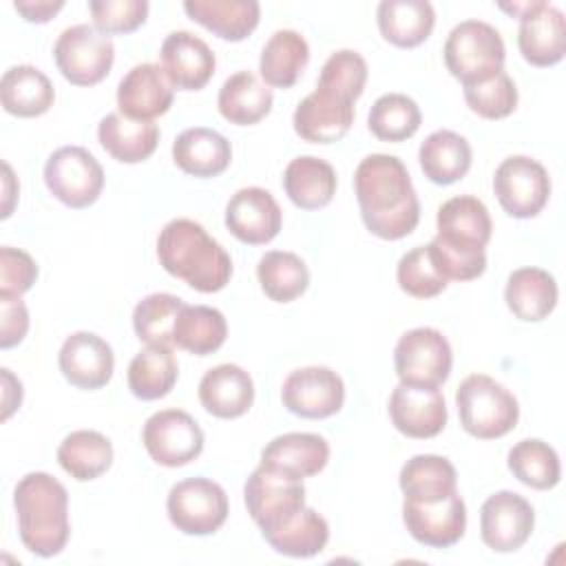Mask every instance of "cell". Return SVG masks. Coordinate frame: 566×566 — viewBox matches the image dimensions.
<instances>
[{
    "label": "cell",
    "instance_id": "1",
    "mask_svg": "<svg viewBox=\"0 0 566 566\" xmlns=\"http://www.w3.org/2000/svg\"><path fill=\"white\" fill-rule=\"evenodd\" d=\"M354 190L365 228L398 241L411 234L420 221V201L405 164L385 153L367 155L354 172Z\"/></svg>",
    "mask_w": 566,
    "mask_h": 566
},
{
    "label": "cell",
    "instance_id": "2",
    "mask_svg": "<svg viewBox=\"0 0 566 566\" xmlns=\"http://www.w3.org/2000/svg\"><path fill=\"white\" fill-rule=\"evenodd\" d=\"M438 234L424 245L436 270L447 281H471L486 270L491 214L473 195H458L438 208Z\"/></svg>",
    "mask_w": 566,
    "mask_h": 566
},
{
    "label": "cell",
    "instance_id": "3",
    "mask_svg": "<svg viewBox=\"0 0 566 566\" xmlns=\"http://www.w3.org/2000/svg\"><path fill=\"white\" fill-rule=\"evenodd\" d=\"M157 259L168 274L203 294L223 290L232 276L230 254L192 219H172L164 226Z\"/></svg>",
    "mask_w": 566,
    "mask_h": 566
},
{
    "label": "cell",
    "instance_id": "4",
    "mask_svg": "<svg viewBox=\"0 0 566 566\" xmlns=\"http://www.w3.org/2000/svg\"><path fill=\"white\" fill-rule=\"evenodd\" d=\"M18 533L38 557L62 553L69 542V493L60 480L44 471L20 478L13 489Z\"/></svg>",
    "mask_w": 566,
    "mask_h": 566
},
{
    "label": "cell",
    "instance_id": "5",
    "mask_svg": "<svg viewBox=\"0 0 566 566\" xmlns=\"http://www.w3.org/2000/svg\"><path fill=\"white\" fill-rule=\"evenodd\" d=\"M455 405L462 429L480 440L506 436L520 418L515 396L486 374L467 376L455 391Z\"/></svg>",
    "mask_w": 566,
    "mask_h": 566
},
{
    "label": "cell",
    "instance_id": "6",
    "mask_svg": "<svg viewBox=\"0 0 566 566\" xmlns=\"http://www.w3.org/2000/svg\"><path fill=\"white\" fill-rule=\"evenodd\" d=\"M442 55L447 71L462 86H473L504 71L506 49L495 27L482 20H464L447 35Z\"/></svg>",
    "mask_w": 566,
    "mask_h": 566
},
{
    "label": "cell",
    "instance_id": "7",
    "mask_svg": "<svg viewBox=\"0 0 566 566\" xmlns=\"http://www.w3.org/2000/svg\"><path fill=\"white\" fill-rule=\"evenodd\" d=\"M53 57L64 80L75 86H93L111 73L115 46L111 35L99 29L91 24H73L57 35Z\"/></svg>",
    "mask_w": 566,
    "mask_h": 566
},
{
    "label": "cell",
    "instance_id": "8",
    "mask_svg": "<svg viewBox=\"0 0 566 566\" xmlns=\"http://www.w3.org/2000/svg\"><path fill=\"white\" fill-rule=\"evenodd\" d=\"M243 500L261 535H268L287 524L305 506V486L303 480L259 464L245 480Z\"/></svg>",
    "mask_w": 566,
    "mask_h": 566
},
{
    "label": "cell",
    "instance_id": "9",
    "mask_svg": "<svg viewBox=\"0 0 566 566\" xmlns=\"http://www.w3.org/2000/svg\"><path fill=\"white\" fill-rule=\"evenodd\" d=\"M166 511L172 526L186 535H212L228 520V495L208 478H188L168 491Z\"/></svg>",
    "mask_w": 566,
    "mask_h": 566
},
{
    "label": "cell",
    "instance_id": "10",
    "mask_svg": "<svg viewBox=\"0 0 566 566\" xmlns=\"http://www.w3.org/2000/svg\"><path fill=\"white\" fill-rule=\"evenodd\" d=\"M49 192L69 208H88L104 188V168L82 146H62L44 164Z\"/></svg>",
    "mask_w": 566,
    "mask_h": 566
},
{
    "label": "cell",
    "instance_id": "11",
    "mask_svg": "<svg viewBox=\"0 0 566 566\" xmlns=\"http://www.w3.org/2000/svg\"><path fill=\"white\" fill-rule=\"evenodd\" d=\"M394 365L400 382L440 387L451 374V345L436 327L409 329L396 343Z\"/></svg>",
    "mask_w": 566,
    "mask_h": 566
},
{
    "label": "cell",
    "instance_id": "12",
    "mask_svg": "<svg viewBox=\"0 0 566 566\" xmlns=\"http://www.w3.org/2000/svg\"><path fill=\"white\" fill-rule=\"evenodd\" d=\"M493 192L506 214L515 219H531L546 206L551 197V179L537 159L513 155L497 166Z\"/></svg>",
    "mask_w": 566,
    "mask_h": 566
},
{
    "label": "cell",
    "instance_id": "13",
    "mask_svg": "<svg viewBox=\"0 0 566 566\" xmlns=\"http://www.w3.org/2000/svg\"><path fill=\"white\" fill-rule=\"evenodd\" d=\"M148 455L161 467H184L203 451V431L181 409H161L144 422L142 431Z\"/></svg>",
    "mask_w": 566,
    "mask_h": 566
},
{
    "label": "cell",
    "instance_id": "14",
    "mask_svg": "<svg viewBox=\"0 0 566 566\" xmlns=\"http://www.w3.org/2000/svg\"><path fill=\"white\" fill-rule=\"evenodd\" d=\"M281 400L290 413L321 420L340 411L345 402V385L329 367H301L290 371L283 380Z\"/></svg>",
    "mask_w": 566,
    "mask_h": 566
},
{
    "label": "cell",
    "instance_id": "15",
    "mask_svg": "<svg viewBox=\"0 0 566 566\" xmlns=\"http://www.w3.org/2000/svg\"><path fill=\"white\" fill-rule=\"evenodd\" d=\"M535 526L533 506L515 491H497L489 495L480 509L482 542L495 553H513L522 548Z\"/></svg>",
    "mask_w": 566,
    "mask_h": 566
},
{
    "label": "cell",
    "instance_id": "16",
    "mask_svg": "<svg viewBox=\"0 0 566 566\" xmlns=\"http://www.w3.org/2000/svg\"><path fill=\"white\" fill-rule=\"evenodd\" d=\"M402 520L409 535L431 548H449L464 535L467 506L455 493L436 502H402Z\"/></svg>",
    "mask_w": 566,
    "mask_h": 566
},
{
    "label": "cell",
    "instance_id": "17",
    "mask_svg": "<svg viewBox=\"0 0 566 566\" xmlns=\"http://www.w3.org/2000/svg\"><path fill=\"white\" fill-rule=\"evenodd\" d=\"M389 418L407 438H433L447 424V402L438 387L400 382L389 396Z\"/></svg>",
    "mask_w": 566,
    "mask_h": 566
},
{
    "label": "cell",
    "instance_id": "18",
    "mask_svg": "<svg viewBox=\"0 0 566 566\" xmlns=\"http://www.w3.org/2000/svg\"><path fill=\"white\" fill-rule=\"evenodd\" d=\"M294 130L312 144H334L343 139L354 124V102L334 91L316 86L294 111Z\"/></svg>",
    "mask_w": 566,
    "mask_h": 566
},
{
    "label": "cell",
    "instance_id": "19",
    "mask_svg": "<svg viewBox=\"0 0 566 566\" xmlns=\"http://www.w3.org/2000/svg\"><path fill=\"white\" fill-rule=\"evenodd\" d=\"M283 223L276 199L259 186L237 190L226 206V228L243 243H270Z\"/></svg>",
    "mask_w": 566,
    "mask_h": 566
},
{
    "label": "cell",
    "instance_id": "20",
    "mask_svg": "<svg viewBox=\"0 0 566 566\" xmlns=\"http://www.w3.org/2000/svg\"><path fill=\"white\" fill-rule=\"evenodd\" d=\"M517 46L522 57L533 66H553L566 53V18L544 0H535L533 9L520 18Z\"/></svg>",
    "mask_w": 566,
    "mask_h": 566
},
{
    "label": "cell",
    "instance_id": "21",
    "mask_svg": "<svg viewBox=\"0 0 566 566\" xmlns=\"http://www.w3.org/2000/svg\"><path fill=\"white\" fill-rule=\"evenodd\" d=\"M159 60L168 82L179 91L203 88L217 66L212 49L190 31L168 33L161 42Z\"/></svg>",
    "mask_w": 566,
    "mask_h": 566
},
{
    "label": "cell",
    "instance_id": "22",
    "mask_svg": "<svg viewBox=\"0 0 566 566\" xmlns=\"http://www.w3.org/2000/svg\"><path fill=\"white\" fill-rule=\"evenodd\" d=\"M62 376L77 389L104 387L115 369V356L111 345L93 332L71 334L57 354Z\"/></svg>",
    "mask_w": 566,
    "mask_h": 566
},
{
    "label": "cell",
    "instance_id": "23",
    "mask_svg": "<svg viewBox=\"0 0 566 566\" xmlns=\"http://www.w3.org/2000/svg\"><path fill=\"white\" fill-rule=\"evenodd\" d=\"M119 113L128 119L153 122L172 106V84L164 69L153 62L133 66L117 86Z\"/></svg>",
    "mask_w": 566,
    "mask_h": 566
},
{
    "label": "cell",
    "instance_id": "24",
    "mask_svg": "<svg viewBox=\"0 0 566 566\" xmlns=\"http://www.w3.org/2000/svg\"><path fill=\"white\" fill-rule=\"evenodd\" d=\"M329 460V444L318 433L292 431L276 436L261 451V464L265 469L285 473L290 478L303 480L316 475L325 469Z\"/></svg>",
    "mask_w": 566,
    "mask_h": 566
},
{
    "label": "cell",
    "instance_id": "25",
    "mask_svg": "<svg viewBox=\"0 0 566 566\" xmlns=\"http://www.w3.org/2000/svg\"><path fill=\"white\" fill-rule=\"evenodd\" d=\"M199 402L214 418H239L254 402V382L239 365H217L208 369L199 382Z\"/></svg>",
    "mask_w": 566,
    "mask_h": 566
},
{
    "label": "cell",
    "instance_id": "26",
    "mask_svg": "<svg viewBox=\"0 0 566 566\" xmlns=\"http://www.w3.org/2000/svg\"><path fill=\"white\" fill-rule=\"evenodd\" d=\"M232 159L230 142L206 126L186 128L172 142V161L192 177H217Z\"/></svg>",
    "mask_w": 566,
    "mask_h": 566
},
{
    "label": "cell",
    "instance_id": "27",
    "mask_svg": "<svg viewBox=\"0 0 566 566\" xmlns=\"http://www.w3.org/2000/svg\"><path fill=\"white\" fill-rule=\"evenodd\" d=\"M184 11L228 42L245 40L261 18L256 0H186Z\"/></svg>",
    "mask_w": 566,
    "mask_h": 566
},
{
    "label": "cell",
    "instance_id": "28",
    "mask_svg": "<svg viewBox=\"0 0 566 566\" xmlns=\"http://www.w3.org/2000/svg\"><path fill=\"white\" fill-rule=\"evenodd\" d=\"M376 20L387 42L400 49H413L431 35L436 11L427 0H382Z\"/></svg>",
    "mask_w": 566,
    "mask_h": 566
},
{
    "label": "cell",
    "instance_id": "29",
    "mask_svg": "<svg viewBox=\"0 0 566 566\" xmlns=\"http://www.w3.org/2000/svg\"><path fill=\"white\" fill-rule=\"evenodd\" d=\"M336 170L329 161L303 155L287 164L283 172V188L290 201L301 210L325 208L336 192Z\"/></svg>",
    "mask_w": 566,
    "mask_h": 566
},
{
    "label": "cell",
    "instance_id": "30",
    "mask_svg": "<svg viewBox=\"0 0 566 566\" xmlns=\"http://www.w3.org/2000/svg\"><path fill=\"white\" fill-rule=\"evenodd\" d=\"M102 148L122 164L148 159L159 144V128L153 122L128 119L122 113H108L97 126Z\"/></svg>",
    "mask_w": 566,
    "mask_h": 566
},
{
    "label": "cell",
    "instance_id": "31",
    "mask_svg": "<svg viewBox=\"0 0 566 566\" xmlns=\"http://www.w3.org/2000/svg\"><path fill=\"white\" fill-rule=\"evenodd\" d=\"M504 301L520 321L537 323L555 310L557 283L542 268H520L506 281Z\"/></svg>",
    "mask_w": 566,
    "mask_h": 566
},
{
    "label": "cell",
    "instance_id": "32",
    "mask_svg": "<svg viewBox=\"0 0 566 566\" xmlns=\"http://www.w3.org/2000/svg\"><path fill=\"white\" fill-rule=\"evenodd\" d=\"M272 88L263 84L252 71L230 75L219 88L217 106L223 119L237 126H252L272 111Z\"/></svg>",
    "mask_w": 566,
    "mask_h": 566
},
{
    "label": "cell",
    "instance_id": "33",
    "mask_svg": "<svg viewBox=\"0 0 566 566\" xmlns=\"http://www.w3.org/2000/svg\"><path fill=\"white\" fill-rule=\"evenodd\" d=\"M0 99L7 113L18 117L44 115L55 99L51 80L31 64L11 66L0 82Z\"/></svg>",
    "mask_w": 566,
    "mask_h": 566
},
{
    "label": "cell",
    "instance_id": "34",
    "mask_svg": "<svg viewBox=\"0 0 566 566\" xmlns=\"http://www.w3.org/2000/svg\"><path fill=\"white\" fill-rule=\"evenodd\" d=\"M310 62V46L298 31L279 29L261 51L259 73L268 86L290 88L298 82Z\"/></svg>",
    "mask_w": 566,
    "mask_h": 566
},
{
    "label": "cell",
    "instance_id": "35",
    "mask_svg": "<svg viewBox=\"0 0 566 566\" xmlns=\"http://www.w3.org/2000/svg\"><path fill=\"white\" fill-rule=\"evenodd\" d=\"M424 177L433 184L449 186L462 179L471 168V146L453 130H433L418 150Z\"/></svg>",
    "mask_w": 566,
    "mask_h": 566
},
{
    "label": "cell",
    "instance_id": "36",
    "mask_svg": "<svg viewBox=\"0 0 566 566\" xmlns=\"http://www.w3.org/2000/svg\"><path fill=\"white\" fill-rule=\"evenodd\" d=\"M400 491L405 493V500L413 502H436L451 493H455L458 473L455 467L433 453H422L409 458L398 475Z\"/></svg>",
    "mask_w": 566,
    "mask_h": 566
},
{
    "label": "cell",
    "instance_id": "37",
    "mask_svg": "<svg viewBox=\"0 0 566 566\" xmlns=\"http://www.w3.org/2000/svg\"><path fill=\"white\" fill-rule=\"evenodd\" d=\"M228 336L226 316L217 307L186 305L179 310L172 325V345L195 356L214 354Z\"/></svg>",
    "mask_w": 566,
    "mask_h": 566
},
{
    "label": "cell",
    "instance_id": "38",
    "mask_svg": "<svg viewBox=\"0 0 566 566\" xmlns=\"http://www.w3.org/2000/svg\"><path fill=\"white\" fill-rule=\"evenodd\" d=\"M57 462L73 480L88 482L108 471L113 462V444L99 431L80 429L60 442Z\"/></svg>",
    "mask_w": 566,
    "mask_h": 566
},
{
    "label": "cell",
    "instance_id": "39",
    "mask_svg": "<svg viewBox=\"0 0 566 566\" xmlns=\"http://www.w3.org/2000/svg\"><path fill=\"white\" fill-rule=\"evenodd\" d=\"M177 360L172 347L148 345L128 365V389L139 400H159L177 382Z\"/></svg>",
    "mask_w": 566,
    "mask_h": 566
},
{
    "label": "cell",
    "instance_id": "40",
    "mask_svg": "<svg viewBox=\"0 0 566 566\" xmlns=\"http://www.w3.org/2000/svg\"><path fill=\"white\" fill-rule=\"evenodd\" d=\"M256 279L268 298L276 303H290L307 290L310 270L298 254L270 250L259 259Z\"/></svg>",
    "mask_w": 566,
    "mask_h": 566
},
{
    "label": "cell",
    "instance_id": "41",
    "mask_svg": "<svg viewBox=\"0 0 566 566\" xmlns=\"http://www.w3.org/2000/svg\"><path fill=\"white\" fill-rule=\"evenodd\" d=\"M263 537L281 555L314 557L325 548L329 539V526L321 513L303 506L287 524Z\"/></svg>",
    "mask_w": 566,
    "mask_h": 566
},
{
    "label": "cell",
    "instance_id": "42",
    "mask_svg": "<svg viewBox=\"0 0 566 566\" xmlns=\"http://www.w3.org/2000/svg\"><path fill=\"white\" fill-rule=\"evenodd\" d=\"M509 469L511 473L526 486L537 489V491H548L557 486L562 467H559V455L557 451L537 438L520 440L511 451H509Z\"/></svg>",
    "mask_w": 566,
    "mask_h": 566
},
{
    "label": "cell",
    "instance_id": "43",
    "mask_svg": "<svg viewBox=\"0 0 566 566\" xmlns=\"http://www.w3.org/2000/svg\"><path fill=\"white\" fill-rule=\"evenodd\" d=\"M422 113L405 93L380 95L367 117V126L380 142H405L420 128Z\"/></svg>",
    "mask_w": 566,
    "mask_h": 566
},
{
    "label": "cell",
    "instance_id": "44",
    "mask_svg": "<svg viewBox=\"0 0 566 566\" xmlns=\"http://www.w3.org/2000/svg\"><path fill=\"white\" fill-rule=\"evenodd\" d=\"M184 301L168 292L144 296L133 310V329L146 345L172 347V325Z\"/></svg>",
    "mask_w": 566,
    "mask_h": 566
},
{
    "label": "cell",
    "instance_id": "45",
    "mask_svg": "<svg viewBox=\"0 0 566 566\" xmlns=\"http://www.w3.org/2000/svg\"><path fill=\"white\" fill-rule=\"evenodd\" d=\"M367 82V62L358 51L340 49L327 57V62L321 69L316 86L338 93L340 97H347L356 102L363 95Z\"/></svg>",
    "mask_w": 566,
    "mask_h": 566
},
{
    "label": "cell",
    "instance_id": "46",
    "mask_svg": "<svg viewBox=\"0 0 566 566\" xmlns=\"http://www.w3.org/2000/svg\"><path fill=\"white\" fill-rule=\"evenodd\" d=\"M396 279L400 290L413 298L438 296L449 285V281L436 270L424 245H418L400 256Z\"/></svg>",
    "mask_w": 566,
    "mask_h": 566
},
{
    "label": "cell",
    "instance_id": "47",
    "mask_svg": "<svg viewBox=\"0 0 566 566\" xmlns=\"http://www.w3.org/2000/svg\"><path fill=\"white\" fill-rule=\"evenodd\" d=\"M464 102L475 115L484 119H502L515 111L517 88L515 82L504 71H500L486 82L464 86Z\"/></svg>",
    "mask_w": 566,
    "mask_h": 566
},
{
    "label": "cell",
    "instance_id": "48",
    "mask_svg": "<svg viewBox=\"0 0 566 566\" xmlns=\"http://www.w3.org/2000/svg\"><path fill=\"white\" fill-rule=\"evenodd\" d=\"M88 11L102 33H133L146 22V0H91Z\"/></svg>",
    "mask_w": 566,
    "mask_h": 566
},
{
    "label": "cell",
    "instance_id": "49",
    "mask_svg": "<svg viewBox=\"0 0 566 566\" xmlns=\"http://www.w3.org/2000/svg\"><path fill=\"white\" fill-rule=\"evenodd\" d=\"M38 279V265L24 250L0 248V294L22 296Z\"/></svg>",
    "mask_w": 566,
    "mask_h": 566
},
{
    "label": "cell",
    "instance_id": "50",
    "mask_svg": "<svg viewBox=\"0 0 566 566\" xmlns=\"http://www.w3.org/2000/svg\"><path fill=\"white\" fill-rule=\"evenodd\" d=\"M29 329V312L20 296L0 294V347L18 345Z\"/></svg>",
    "mask_w": 566,
    "mask_h": 566
},
{
    "label": "cell",
    "instance_id": "51",
    "mask_svg": "<svg viewBox=\"0 0 566 566\" xmlns=\"http://www.w3.org/2000/svg\"><path fill=\"white\" fill-rule=\"evenodd\" d=\"M13 7L27 22L44 24L64 7V0H15Z\"/></svg>",
    "mask_w": 566,
    "mask_h": 566
},
{
    "label": "cell",
    "instance_id": "52",
    "mask_svg": "<svg viewBox=\"0 0 566 566\" xmlns=\"http://www.w3.org/2000/svg\"><path fill=\"white\" fill-rule=\"evenodd\" d=\"M2 374V420H7L22 402V382L7 369H0Z\"/></svg>",
    "mask_w": 566,
    "mask_h": 566
},
{
    "label": "cell",
    "instance_id": "53",
    "mask_svg": "<svg viewBox=\"0 0 566 566\" xmlns=\"http://www.w3.org/2000/svg\"><path fill=\"white\" fill-rule=\"evenodd\" d=\"M2 170H4V203H2V219H7L11 214V208H13V197L18 192H13L11 184H13V172H11V166L9 164H2Z\"/></svg>",
    "mask_w": 566,
    "mask_h": 566
}]
</instances>
